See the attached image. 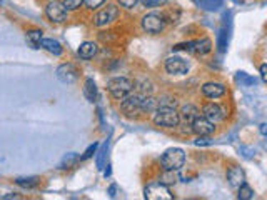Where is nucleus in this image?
<instances>
[{
	"mask_svg": "<svg viewBox=\"0 0 267 200\" xmlns=\"http://www.w3.org/2000/svg\"><path fill=\"white\" fill-rule=\"evenodd\" d=\"M144 195L145 199L149 200H171L174 199V195L171 194V190H169L167 187H165V184L162 182H157V184H150V185L145 187L144 190Z\"/></svg>",
	"mask_w": 267,
	"mask_h": 200,
	"instance_id": "nucleus-7",
	"label": "nucleus"
},
{
	"mask_svg": "<svg viewBox=\"0 0 267 200\" xmlns=\"http://www.w3.org/2000/svg\"><path fill=\"white\" fill-rule=\"evenodd\" d=\"M119 14H120L119 7L114 5V3H110V5L104 7L102 10H99V12L94 15L92 22L95 27H105V25H109V24H112V22L117 20Z\"/></svg>",
	"mask_w": 267,
	"mask_h": 200,
	"instance_id": "nucleus-4",
	"label": "nucleus"
},
{
	"mask_svg": "<svg viewBox=\"0 0 267 200\" xmlns=\"http://www.w3.org/2000/svg\"><path fill=\"white\" fill-rule=\"evenodd\" d=\"M40 47L45 48V50L50 52V54H54V55H60L63 52L62 45L54 39H42L40 40Z\"/></svg>",
	"mask_w": 267,
	"mask_h": 200,
	"instance_id": "nucleus-17",
	"label": "nucleus"
},
{
	"mask_svg": "<svg viewBox=\"0 0 267 200\" xmlns=\"http://www.w3.org/2000/svg\"><path fill=\"white\" fill-rule=\"evenodd\" d=\"M141 102H142V95H139V93H132L130 92L129 95H126L122 99V104H120V107H122V110L126 112V114H141Z\"/></svg>",
	"mask_w": 267,
	"mask_h": 200,
	"instance_id": "nucleus-11",
	"label": "nucleus"
},
{
	"mask_svg": "<svg viewBox=\"0 0 267 200\" xmlns=\"http://www.w3.org/2000/svg\"><path fill=\"white\" fill-rule=\"evenodd\" d=\"M237 197L240 200H249V199L254 197V190L249 185H247L246 182H244V184H240V185H239V195H237Z\"/></svg>",
	"mask_w": 267,
	"mask_h": 200,
	"instance_id": "nucleus-20",
	"label": "nucleus"
},
{
	"mask_svg": "<svg viewBox=\"0 0 267 200\" xmlns=\"http://www.w3.org/2000/svg\"><path fill=\"white\" fill-rule=\"evenodd\" d=\"M97 52H99V45H97L95 42H84L80 45V47H79L77 54H79V57H80V59L90 60V59L95 57Z\"/></svg>",
	"mask_w": 267,
	"mask_h": 200,
	"instance_id": "nucleus-14",
	"label": "nucleus"
},
{
	"mask_svg": "<svg viewBox=\"0 0 267 200\" xmlns=\"http://www.w3.org/2000/svg\"><path fill=\"white\" fill-rule=\"evenodd\" d=\"M202 93L207 99H219V97L225 95V85L219 84V82H207L202 85Z\"/></svg>",
	"mask_w": 267,
	"mask_h": 200,
	"instance_id": "nucleus-13",
	"label": "nucleus"
},
{
	"mask_svg": "<svg viewBox=\"0 0 267 200\" xmlns=\"http://www.w3.org/2000/svg\"><path fill=\"white\" fill-rule=\"evenodd\" d=\"M266 70H267V67H266V65H261V77H262V80H267V74H266Z\"/></svg>",
	"mask_w": 267,
	"mask_h": 200,
	"instance_id": "nucleus-28",
	"label": "nucleus"
},
{
	"mask_svg": "<svg viewBox=\"0 0 267 200\" xmlns=\"http://www.w3.org/2000/svg\"><path fill=\"white\" fill-rule=\"evenodd\" d=\"M63 7H65L67 10H77L82 7V3H84V0H63Z\"/></svg>",
	"mask_w": 267,
	"mask_h": 200,
	"instance_id": "nucleus-24",
	"label": "nucleus"
},
{
	"mask_svg": "<svg viewBox=\"0 0 267 200\" xmlns=\"http://www.w3.org/2000/svg\"><path fill=\"white\" fill-rule=\"evenodd\" d=\"M67 14L69 10L63 7L62 2H55V0H50L45 7V15L50 22L54 24H62V22L67 20Z\"/></svg>",
	"mask_w": 267,
	"mask_h": 200,
	"instance_id": "nucleus-6",
	"label": "nucleus"
},
{
	"mask_svg": "<svg viewBox=\"0 0 267 200\" xmlns=\"http://www.w3.org/2000/svg\"><path fill=\"white\" fill-rule=\"evenodd\" d=\"M179 115L182 117V119L186 120L187 123H190V122H192V120L195 119V117L201 115V112H199V108L195 107V105H192V104H186V105H182V108H180Z\"/></svg>",
	"mask_w": 267,
	"mask_h": 200,
	"instance_id": "nucleus-16",
	"label": "nucleus"
},
{
	"mask_svg": "<svg viewBox=\"0 0 267 200\" xmlns=\"http://www.w3.org/2000/svg\"><path fill=\"white\" fill-rule=\"evenodd\" d=\"M165 72L171 75H184L189 72V62L182 57H169L165 59Z\"/></svg>",
	"mask_w": 267,
	"mask_h": 200,
	"instance_id": "nucleus-9",
	"label": "nucleus"
},
{
	"mask_svg": "<svg viewBox=\"0 0 267 200\" xmlns=\"http://www.w3.org/2000/svg\"><path fill=\"white\" fill-rule=\"evenodd\" d=\"M122 7H126V9H134L135 5H137L139 0H117Z\"/></svg>",
	"mask_w": 267,
	"mask_h": 200,
	"instance_id": "nucleus-26",
	"label": "nucleus"
},
{
	"mask_svg": "<svg viewBox=\"0 0 267 200\" xmlns=\"http://www.w3.org/2000/svg\"><path fill=\"white\" fill-rule=\"evenodd\" d=\"M184 162H186V154H184L182 149H169L164 152L162 158H160V164L165 170H172L177 172L184 167Z\"/></svg>",
	"mask_w": 267,
	"mask_h": 200,
	"instance_id": "nucleus-3",
	"label": "nucleus"
},
{
	"mask_svg": "<svg viewBox=\"0 0 267 200\" xmlns=\"http://www.w3.org/2000/svg\"><path fill=\"white\" fill-rule=\"evenodd\" d=\"M141 2L147 9H157V7H162L164 3H167L169 0H141Z\"/></svg>",
	"mask_w": 267,
	"mask_h": 200,
	"instance_id": "nucleus-23",
	"label": "nucleus"
},
{
	"mask_svg": "<svg viewBox=\"0 0 267 200\" xmlns=\"http://www.w3.org/2000/svg\"><path fill=\"white\" fill-rule=\"evenodd\" d=\"M85 7H87L89 10H97L99 7H102L105 3V0H84Z\"/></svg>",
	"mask_w": 267,
	"mask_h": 200,
	"instance_id": "nucleus-25",
	"label": "nucleus"
},
{
	"mask_svg": "<svg viewBox=\"0 0 267 200\" xmlns=\"http://www.w3.org/2000/svg\"><path fill=\"white\" fill-rule=\"evenodd\" d=\"M95 150H97V143H94L92 147H89V149H87V152H85V155H84V157H80V160H85V158L92 157L94 154H95Z\"/></svg>",
	"mask_w": 267,
	"mask_h": 200,
	"instance_id": "nucleus-27",
	"label": "nucleus"
},
{
	"mask_svg": "<svg viewBox=\"0 0 267 200\" xmlns=\"http://www.w3.org/2000/svg\"><path fill=\"white\" fill-rule=\"evenodd\" d=\"M107 90L115 100H122L134 90V82L127 77H114L107 82Z\"/></svg>",
	"mask_w": 267,
	"mask_h": 200,
	"instance_id": "nucleus-2",
	"label": "nucleus"
},
{
	"mask_svg": "<svg viewBox=\"0 0 267 200\" xmlns=\"http://www.w3.org/2000/svg\"><path fill=\"white\" fill-rule=\"evenodd\" d=\"M134 87H137V89H135V93H139V95H142V97L150 95V92H152V84H150L149 80H141Z\"/></svg>",
	"mask_w": 267,
	"mask_h": 200,
	"instance_id": "nucleus-19",
	"label": "nucleus"
},
{
	"mask_svg": "<svg viewBox=\"0 0 267 200\" xmlns=\"http://www.w3.org/2000/svg\"><path fill=\"white\" fill-rule=\"evenodd\" d=\"M57 77L63 84H72V82L77 80L79 72L72 63H63V65H60L57 69Z\"/></svg>",
	"mask_w": 267,
	"mask_h": 200,
	"instance_id": "nucleus-12",
	"label": "nucleus"
},
{
	"mask_svg": "<svg viewBox=\"0 0 267 200\" xmlns=\"http://www.w3.org/2000/svg\"><path fill=\"white\" fill-rule=\"evenodd\" d=\"M156 115H154V123L157 127H164V129H175L180 123V115L174 107H169V105H162V107H157Z\"/></svg>",
	"mask_w": 267,
	"mask_h": 200,
	"instance_id": "nucleus-1",
	"label": "nucleus"
},
{
	"mask_svg": "<svg viewBox=\"0 0 267 200\" xmlns=\"http://www.w3.org/2000/svg\"><path fill=\"white\" fill-rule=\"evenodd\" d=\"M84 95L87 97L89 102H95L97 100V85L92 78H87L84 85Z\"/></svg>",
	"mask_w": 267,
	"mask_h": 200,
	"instance_id": "nucleus-18",
	"label": "nucleus"
},
{
	"mask_svg": "<svg viewBox=\"0 0 267 200\" xmlns=\"http://www.w3.org/2000/svg\"><path fill=\"white\" fill-rule=\"evenodd\" d=\"M227 180L232 187H239L240 184L246 182V175H244L242 169L232 167V169H229V172H227Z\"/></svg>",
	"mask_w": 267,
	"mask_h": 200,
	"instance_id": "nucleus-15",
	"label": "nucleus"
},
{
	"mask_svg": "<svg viewBox=\"0 0 267 200\" xmlns=\"http://www.w3.org/2000/svg\"><path fill=\"white\" fill-rule=\"evenodd\" d=\"M165 24L167 22L164 20L162 14H147L142 17V29L147 33H152V35H157L165 29Z\"/></svg>",
	"mask_w": 267,
	"mask_h": 200,
	"instance_id": "nucleus-5",
	"label": "nucleus"
},
{
	"mask_svg": "<svg viewBox=\"0 0 267 200\" xmlns=\"http://www.w3.org/2000/svg\"><path fill=\"white\" fill-rule=\"evenodd\" d=\"M27 40L37 48L40 45V40H42V30H30V32H27Z\"/></svg>",
	"mask_w": 267,
	"mask_h": 200,
	"instance_id": "nucleus-21",
	"label": "nucleus"
},
{
	"mask_svg": "<svg viewBox=\"0 0 267 200\" xmlns=\"http://www.w3.org/2000/svg\"><path fill=\"white\" fill-rule=\"evenodd\" d=\"M17 185L24 188H32L39 185V179L37 177H29V179H17Z\"/></svg>",
	"mask_w": 267,
	"mask_h": 200,
	"instance_id": "nucleus-22",
	"label": "nucleus"
},
{
	"mask_svg": "<svg viewBox=\"0 0 267 200\" xmlns=\"http://www.w3.org/2000/svg\"><path fill=\"white\" fill-rule=\"evenodd\" d=\"M202 115L205 117L210 122H220V120H224L225 117H227V110H225L224 107H220L219 104H205L204 107H202Z\"/></svg>",
	"mask_w": 267,
	"mask_h": 200,
	"instance_id": "nucleus-10",
	"label": "nucleus"
},
{
	"mask_svg": "<svg viewBox=\"0 0 267 200\" xmlns=\"http://www.w3.org/2000/svg\"><path fill=\"white\" fill-rule=\"evenodd\" d=\"M190 130H192L197 137H209V135L214 134L216 127H214V122L207 120L204 115H199L190 122Z\"/></svg>",
	"mask_w": 267,
	"mask_h": 200,
	"instance_id": "nucleus-8",
	"label": "nucleus"
}]
</instances>
